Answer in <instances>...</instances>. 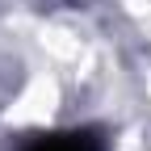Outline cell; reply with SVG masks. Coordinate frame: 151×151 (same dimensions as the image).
<instances>
[{
	"mask_svg": "<svg viewBox=\"0 0 151 151\" xmlns=\"http://www.w3.org/2000/svg\"><path fill=\"white\" fill-rule=\"evenodd\" d=\"M25 151H101V139H92L88 130H63V134L29 139Z\"/></svg>",
	"mask_w": 151,
	"mask_h": 151,
	"instance_id": "6da1fadb",
	"label": "cell"
}]
</instances>
